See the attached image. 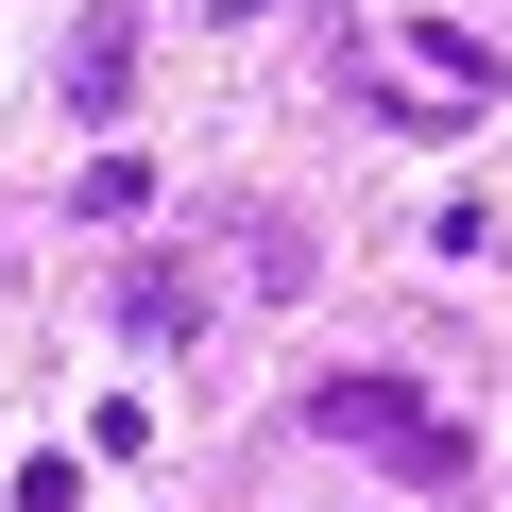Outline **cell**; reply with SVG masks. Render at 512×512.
I'll use <instances>...</instances> for the list:
<instances>
[{"label":"cell","mask_w":512,"mask_h":512,"mask_svg":"<svg viewBox=\"0 0 512 512\" xmlns=\"http://www.w3.org/2000/svg\"><path fill=\"white\" fill-rule=\"evenodd\" d=\"M308 427H325V444H359V461H393V478H478V444H461L410 376H325V393H308Z\"/></svg>","instance_id":"6da1fadb"},{"label":"cell","mask_w":512,"mask_h":512,"mask_svg":"<svg viewBox=\"0 0 512 512\" xmlns=\"http://www.w3.org/2000/svg\"><path fill=\"white\" fill-rule=\"evenodd\" d=\"M120 103H137V18L103 0V18L69 35V120H120Z\"/></svg>","instance_id":"7a4b0ae2"},{"label":"cell","mask_w":512,"mask_h":512,"mask_svg":"<svg viewBox=\"0 0 512 512\" xmlns=\"http://www.w3.org/2000/svg\"><path fill=\"white\" fill-rule=\"evenodd\" d=\"M120 325L137 342H188L205 325V274H188V256H137V274H120Z\"/></svg>","instance_id":"3957f363"},{"label":"cell","mask_w":512,"mask_h":512,"mask_svg":"<svg viewBox=\"0 0 512 512\" xmlns=\"http://www.w3.org/2000/svg\"><path fill=\"white\" fill-rule=\"evenodd\" d=\"M69 205H86V222H137V205H154V171H137V154H86V188H69Z\"/></svg>","instance_id":"277c9868"},{"label":"cell","mask_w":512,"mask_h":512,"mask_svg":"<svg viewBox=\"0 0 512 512\" xmlns=\"http://www.w3.org/2000/svg\"><path fill=\"white\" fill-rule=\"evenodd\" d=\"M18 512H69V461H18Z\"/></svg>","instance_id":"5b68a950"}]
</instances>
